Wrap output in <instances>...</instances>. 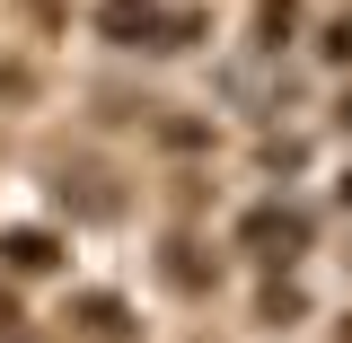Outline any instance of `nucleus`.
I'll use <instances>...</instances> for the list:
<instances>
[{"label":"nucleus","mask_w":352,"mask_h":343,"mask_svg":"<svg viewBox=\"0 0 352 343\" xmlns=\"http://www.w3.org/2000/svg\"><path fill=\"white\" fill-rule=\"evenodd\" d=\"M238 238H247V247H256V256H273V264H291L308 247V220L300 212H282V203H264V212H247V229H238Z\"/></svg>","instance_id":"obj_1"},{"label":"nucleus","mask_w":352,"mask_h":343,"mask_svg":"<svg viewBox=\"0 0 352 343\" xmlns=\"http://www.w3.org/2000/svg\"><path fill=\"white\" fill-rule=\"evenodd\" d=\"M0 264H9V273H53V264H62V238H53V229H9V238H0Z\"/></svg>","instance_id":"obj_2"},{"label":"nucleus","mask_w":352,"mask_h":343,"mask_svg":"<svg viewBox=\"0 0 352 343\" xmlns=\"http://www.w3.org/2000/svg\"><path fill=\"white\" fill-rule=\"evenodd\" d=\"M97 27H106L115 44H150V36H159V9H150V0H106Z\"/></svg>","instance_id":"obj_3"},{"label":"nucleus","mask_w":352,"mask_h":343,"mask_svg":"<svg viewBox=\"0 0 352 343\" xmlns=\"http://www.w3.org/2000/svg\"><path fill=\"white\" fill-rule=\"evenodd\" d=\"M291 27H300V0H264V9H256V36L273 44V53L291 44Z\"/></svg>","instance_id":"obj_4"},{"label":"nucleus","mask_w":352,"mask_h":343,"mask_svg":"<svg viewBox=\"0 0 352 343\" xmlns=\"http://www.w3.org/2000/svg\"><path fill=\"white\" fill-rule=\"evenodd\" d=\"M80 326H88V335H124V308H115V300H80Z\"/></svg>","instance_id":"obj_5"},{"label":"nucleus","mask_w":352,"mask_h":343,"mask_svg":"<svg viewBox=\"0 0 352 343\" xmlns=\"http://www.w3.org/2000/svg\"><path fill=\"white\" fill-rule=\"evenodd\" d=\"M300 308H308V300L291 291V282H273V291H264V317H273V326H282V317H300Z\"/></svg>","instance_id":"obj_6"},{"label":"nucleus","mask_w":352,"mask_h":343,"mask_svg":"<svg viewBox=\"0 0 352 343\" xmlns=\"http://www.w3.org/2000/svg\"><path fill=\"white\" fill-rule=\"evenodd\" d=\"M317 53H326V62H352V18H335V27H326V44H317Z\"/></svg>","instance_id":"obj_7"},{"label":"nucleus","mask_w":352,"mask_h":343,"mask_svg":"<svg viewBox=\"0 0 352 343\" xmlns=\"http://www.w3.org/2000/svg\"><path fill=\"white\" fill-rule=\"evenodd\" d=\"M9 326H18V300H9V291H0V335H9Z\"/></svg>","instance_id":"obj_8"},{"label":"nucleus","mask_w":352,"mask_h":343,"mask_svg":"<svg viewBox=\"0 0 352 343\" xmlns=\"http://www.w3.org/2000/svg\"><path fill=\"white\" fill-rule=\"evenodd\" d=\"M335 115H344V132H352V97H344V106H335Z\"/></svg>","instance_id":"obj_9"},{"label":"nucleus","mask_w":352,"mask_h":343,"mask_svg":"<svg viewBox=\"0 0 352 343\" xmlns=\"http://www.w3.org/2000/svg\"><path fill=\"white\" fill-rule=\"evenodd\" d=\"M344 212H352V176H344Z\"/></svg>","instance_id":"obj_10"},{"label":"nucleus","mask_w":352,"mask_h":343,"mask_svg":"<svg viewBox=\"0 0 352 343\" xmlns=\"http://www.w3.org/2000/svg\"><path fill=\"white\" fill-rule=\"evenodd\" d=\"M344 343H352V326H344Z\"/></svg>","instance_id":"obj_11"}]
</instances>
